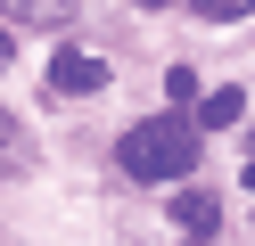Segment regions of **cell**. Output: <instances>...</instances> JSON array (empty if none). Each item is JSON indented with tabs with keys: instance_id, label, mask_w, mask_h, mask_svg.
I'll list each match as a JSON object with an SVG mask.
<instances>
[{
	"instance_id": "obj_1",
	"label": "cell",
	"mask_w": 255,
	"mask_h": 246,
	"mask_svg": "<svg viewBox=\"0 0 255 246\" xmlns=\"http://www.w3.org/2000/svg\"><path fill=\"white\" fill-rule=\"evenodd\" d=\"M198 148H206V131L189 115H148L124 131L116 164H124V180H198Z\"/></svg>"
},
{
	"instance_id": "obj_2",
	"label": "cell",
	"mask_w": 255,
	"mask_h": 246,
	"mask_svg": "<svg viewBox=\"0 0 255 246\" xmlns=\"http://www.w3.org/2000/svg\"><path fill=\"white\" fill-rule=\"evenodd\" d=\"M91 90H107V58L58 49V58H50V98H91Z\"/></svg>"
},
{
	"instance_id": "obj_3",
	"label": "cell",
	"mask_w": 255,
	"mask_h": 246,
	"mask_svg": "<svg viewBox=\"0 0 255 246\" xmlns=\"http://www.w3.org/2000/svg\"><path fill=\"white\" fill-rule=\"evenodd\" d=\"M33 164H41V148H33V131H25L17 115L0 107V180H25V172H33Z\"/></svg>"
},
{
	"instance_id": "obj_4",
	"label": "cell",
	"mask_w": 255,
	"mask_h": 246,
	"mask_svg": "<svg viewBox=\"0 0 255 246\" xmlns=\"http://www.w3.org/2000/svg\"><path fill=\"white\" fill-rule=\"evenodd\" d=\"M173 222L189 230V238H214V222H222V205L206 189H173Z\"/></svg>"
},
{
	"instance_id": "obj_5",
	"label": "cell",
	"mask_w": 255,
	"mask_h": 246,
	"mask_svg": "<svg viewBox=\"0 0 255 246\" xmlns=\"http://www.w3.org/2000/svg\"><path fill=\"white\" fill-rule=\"evenodd\" d=\"M239 115H247V90H239V82H222V90L198 98V131H231Z\"/></svg>"
},
{
	"instance_id": "obj_6",
	"label": "cell",
	"mask_w": 255,
	"mask_h": 246,
	"mask_svg": "<svg viewBox=\"0 0 255 246\" xmlns=\"http://www.w3.org/2000/svg\"><path fill=\"white\" fill-rule=\"evenodd\" d=\"M0 8H8V16H17V25H74V0H0Z\"/></svg>"
},
{
	"instance_id": "obj_7",
	"label": "cell",
	"mask_w": 255,
	"mask_h": 246,
	"mask_svg": "<svg viewBox=\"0 0 255 246\" xmlns=\"http://www.w3.org/2000/svg\"><path fill=\"white\" fill-rule=\"evenodd\" d=\"M189 8H198L206 25H239V16H255V0H189Z\"/></svg>"
},
{
	"instance_id": "obj_8",
	"label": "cell",
	"mask_w": 255,
	"mask_h": 246,
	"mask_svg": "<svg viewBox=\"0 0 255 246\" xmlns=\"http://www.w3.org/2000/svg\"><path fill=\"white\" fill-rule=\"evenodd\" d=\"M165 98H173V107H189V98H198V74H189V66H173V74H165Z\"/></svg>"
},
{
	"instance_id": "obj_9",
	"label": "cell",
	"mask_w": 255,
	"mask_h": 246,
	"mask_svg": "<svg viewBox=\"0 0 255 246\" xmlns=\"http://www.w3.org/2000/svg\"><path fill=\"white\" fill-rule=\"evenodd\" d=\"M8 66H17V41H8V25H0V74H8Z\"/></svg>"
},
{
	"instance_id": "obj_10",
	"label": "cell",
	"mask_w": 255,
	"mask_h": 246,
	"mask_svg": "<svg viewBox=\"0 0 255 246\" xmlns=\"http://www.w3.org/2000/svg\"><path fill=\"white\" fill-rule=\"evenodd\" d=\"M239 180H247V189H255V156H247V172H239Z\"/></svg>"
},
{
	"instance_id": "obj_11",
	"label": "cell",
	"mask_w": 255,
	"mask_h": 246,
	"mask_svg": "<svg viewBox=\"0 0 255 246\" xmlns=\"http://www.w3.org/2000/svg\"><path fill=\"white\" fill-rule=\"evenodd\" d=\"M140 8H165V0H140Z\"/></svg>"
}]
</instances>
